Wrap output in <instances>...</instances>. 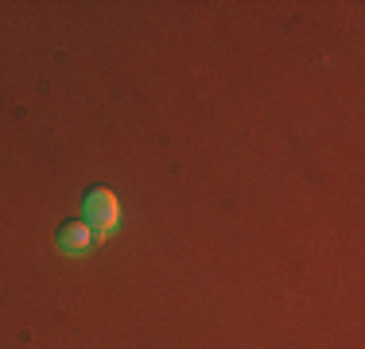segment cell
<instances>
[{
	"label": "cell",
	"mask_w": 365,
	"mask_h": 349,
	"mask_svg": "<svg viewBox=\"0 0 365 349\" xmlns=\"http://www.w3.org/2000/svg\"><path fill=\"white\" fill-rule=\"evenodd\" d=\"M82 214H86V225L93 229V237H109V233H117L120 225V202L117 194H113L109 187H90L82 198Z\"/></svg>",
	"instance_id": "cell-1"
},
{
	"label": "cell",
	"mask_w": 365,
	"mask_h": 349,
	"mask_svg": "<svg viewBox=\"0 0 365 349\" xmlns=\"http://www.w3.org/2000/svg\"><path fill=\"white\" fill-rule=\"evenodd\" d=\"M55 241H58V249H63L66 256H86V252L98 244V237H93V229L86 222H63L58 233H55Z\"/></svg>",
	"instance_id": "cell-2"
}]
</instances>
